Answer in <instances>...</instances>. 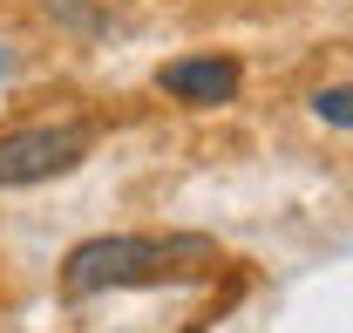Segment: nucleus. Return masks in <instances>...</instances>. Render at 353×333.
<instances>
[{
	"instance_id": "20e7f679",
	"label": "nucleus",
	"mask_w": 353,
	"mask_h": 333,
	"mask_svg": "<svg viewBox=\"0 0 353 333\" xmlns=\"http://www.w3.org/2000/svg\"><path fill=\"white\" fill-rule=\"evenodd\" d=\"M312 116H319V123H333V129H353V82L319 88V95H312Z\"/></svg>"
},
{
	"instance_id": "f03ea898",
	"label": "nucleus",
	"mask_w": 353,
	"mask_h": 333,
	"mask_svg": "<svg viewBox=\"0 0 353 333\" xmlns=\"http://www.w3.org/2000/svg\"><path fill=\"white\" fill-rule=\"evenodd\" d=\"M88 157V123H28L0 136V191L48 184Z\"/></svg>"
},
{
	"instance_id": "f257e3e1",
	"label": "nucleus",
	"mask_w": 353,
	"mask_h": 333,
	"mask_svg": "<svg viewBox=\"0 0 353 333\" xmlns=\"http://www.w3.org/2000/svg\"><path fill=\"white\" fill-rule=\"evenodd\" d=\"M211 265H224V251L197 231H116V238H88L61 258V292L88 299V292L116 286H163V279H204Z\"/></svg>"
},
{
	"instance_id": "7ed1b4c3",
	"label": "nucleus",
	"mask_w": 353,
	"mask_h": 333,
	"mask_svg": "<svg viewBox=\"0 0 353 333\" xmlns=\"http://www.w3.org/2000/svg\"><path fill=\"white\" fill-rule=\"evenodd\" d=\"M238 61L231 55H183V61H163L157 68V88L170 95V102H190V109H218L238 95Z\"/></svg>"
}]
</instances>
